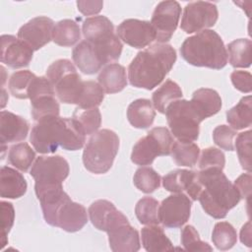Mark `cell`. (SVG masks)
<instances>
[{
    "label": "cell",
    "instance_id": "obj_1",
    "mask_svg": "<svg viewBox=\"0 0 252 252\" xmlns=\"http://www.w3.org/2000/svg\"><path fill=\"white\" fill-rule=\"evenodd\" d=\"M86 134L76 119L47 116L36 121L32 129L30 141L39 154H53L58 147L66 151L83 148Z\"/></svg>",
    "mask_w": 252,
    "mask_h": 252
},
{
    "label": "cell",
    "instance_id": "obj_2",
    "mask_svg": "<svg viewBox=\"0 0 252 252\" xmlns=\"http://www.w3.org/2000/svg\"><path fill=\"white\" fill-rule=\"evenodd\" d=\"M175 61L176 51L170 44H153L138 52L129 64V82L133 87L153 90L163 81Z\"/></svg>",
    "mask_w": 252,
    "mask_h": 252
},
{
    "label": "cell",
    "instance_id": "obj_3",
    "mask_svg": "<svg viewBox=\"0 0 252 252\" xmlns=\"http://www.w3.org/2000/svg\"><path fill=\"white\" fill-rule=\"evenodd\" d=\"M202 186L198 200L203 210L215 219H223L234 208L241 197L236 187L227 179L220 169L196 171Z\"/></svg>",
    "mask_w": 252,
    "mask_h": 252
},
{
    "label": "cell",
    "instance_id": "obj_4",
    "mask_svg": "<svg viewBox=\"0 0 252 252\" xmlns=\"http://www.w3.org/2000/svg\"><path fill=\"white\" fill-rule=\"evenodd\" d=\"M182 58L197 67L222 69L227 63V51L215 31L204 30L185 38L180 47Z\"/></svg>",
    "mask_w": 252,
    "mask_h": 252
},
{
    "label": "cell",
    "instance_id": "obj_5",
    "mask_svg": "<svg viewBox=\"0 0 252 252\" xmlns=\"http://www.w3.org/2000/svg\"><path fill=\"white\" fill-rule=\"evenodd\" d=\"M83 34L89 41L103 64L119 59L122 52V43L114 33L112 22L105 16H94L87 18L83 23Z\"/></svg>",
    "mask_w": 252,
    "mask_h": 252
},
{
    "label": "cell",
    "instance_id": "obj_6",
    "mask_svg": "<svg viewBox=\"0 0 252 252\" xmlns=\"http://www.w3.org/2000/svg\"><path fill=\"white\" fill-rule=\"evenodd\" d=\"M119 149L117 134L109 129L96 131L88 141L83 152V163L87 170L94 174L107 172Z\"/></svg>",
    "mask_w": 252,
    "mask_h": 252
},
{
    "label": "cell",
    "instance_id": "obj_7",
    "mask_svg": "<svg viewBox=\"0 0 252 252\" xmlns=\"http://www.w3.org/2000/svg\"><path fill=\"white\" fill-rule=\"evenodd\" d=\"M46 78L52 84L59 100L67 104H77L84 90V81L68 59L54 61L46 70Z\"/></svg>",
    "mask_w": 252,
    "mask_h": 252
},
{
    "label": "cell",
    "instance_id": "obj_8",
    "mask_svg": "<svg viewBox=\"0 0 252 252\" xmlns=\"http://www.w3.org/2000/svg\"><path fill=\"white\" fill-rule=\"evenodd\" d=\"M165 116L171 133L179 142L190 143L198 139L203 119L190 100L172 101L165 109Z\"/></svg>",
    "mask_w": 252,
    "mask_h": 252
},
{
    "label": "cell",
    "instance_id": "obj_9",
    "mask_svg": "<svg viewBox=\"0 0 252 252\" xmlns=\"http://www.w3.org/2000/svg\"><path fill=\"white\" fill-rule=\"evenodd\" d=\"M174 140L165 127H155L133 147L131 160L138 165H150L158 156H168Z\"/></svg>",
    "mask_w": 252,
    "mask_h": 252
},
{
    "label": "cell",
    "instance_id": "obj_10",
    "mask_svg": "<svg viewBox=\"0 0 252 252\" xmlns=\"http://www.w3.org/2000/svg\"><path fill=\"white\" fill-rule=\"evenodd\" d=\"M69 163L61 156H40L33 162L31 176L34 179V190L62 186L69 175Z\"/></svg>",
    "mask_w": 252,
    "mask_h": 252
},
{
    "label": "cell",
    "instance_id": "obj_11",
    "mask_svg": "<svg viewBox=\"0 0 252 252\" xmlns=\"http://www.w3.org/2000/svg\"><path fill=\"white\" fill-rule=\"evenodd\" d=\"M32 105V116L38 121L47 116H59L60 106L55 98V91L45 77H34L29 91Z\"/></svg>",
    "mask_w": 252,
    "mask_h": 252
},
{
    "label": "cell",
    "instance_id": "obj_12",
    "mask_svg": "<svg viewBox=\"0 0 252 252\" xmlns=\"http://www.w3.org/2000/svg\"><path fill=\"white\" fill-rule=\"evenodd\" d=\"M218 18L216 4L207 1L191 2L184 8L180 28L186 33L201 32L215 26Z\"/></svg>",
    "mask_w": 252,
    "mask_h": 252
},
{
    "label": "cell",
    "instance_id": "obj_13",
    "mask_svg": "<svg viewBox=\"0 0 252 252\" xmlns=\"http://www.w3.org/2000/svg\"><path fill=\"white\" fill-rule=\"evenodd\" d=\"M180 15L181 7L177 1H161L157 5L150 22L156 32V40L162 43L171 38Z\"/></svg>",
    "mask_w": 252,
    "mask_h": 252
},
{
    "label": "cell",
    "instance_id": "obj_14",
    "mask_svg": "<svg viewBox=\"0 0 252 252\" xmlns=\"http://www.w3.org/2000/svg\"><path fill=\"white\" fill-rule=\"evenodd\" d=\"M192 201L183 193H176L162 200L158 207L159 222L168 228L182 226L190 218Z\"/></svg>",
    "mask_w": 252,
    "mask_h": 252
},
{
    "label": "cell",
    "instance_id": "obj_15",
    "mask_svg": "<svg viewBox=\"0 0 252 252\" xmlns=\"http://www.w3.org/2000/svg\"><path fill=\"white\" fill-rule=\"evenodd\" d=\"M54 22L44 16L35 17L22 26L18 32V38L32 50H38L52 39Z\"/></svg>",
    "mask_w": 252,
    "mask_h": 252
},
{
    "label": "cell",
    "instance_id": "obj_16",
    "mask_svg": "<svg viewBox=\"0 0 252 252\" xmlns=\"http://www.w3.org/2000/svg\"><path fill=\"white\" fill-rule=\"evenodd\" d=\"M117 35L123 42L135 48L146 47L156 39L151 23L138 19L124 20L117 27Z\"/></svg>",
    "mask_w": 252,
    "mask_h": 252
},
{
    "label": "cell",
    "instance_id": "obj_17",
    "mask_svg": "<svg viewBox=\"0 0 252 252\" xmlns=\"http://www.w3.org/2000/svg\"><path fill=\"white\" fill-rule=\"evenodd\" d=\"M33 50L24 41L11 34L1 36V62L10 68L29 66Z\"/></svg>",
    "mask_w": 252,
    "mask_h": 252
},
{
    "label": "cell",
    "instance_id": "obj_18",
    "mask_svg": "<svg viewBox=\"0 0 252 252\" xmlns=\"http://www.w3.org/2000/svg\"><path fill=\"white\" fill-rule=\"evenodd\" d=\"M88 222V215L85 207L75 203L69 197L57 209L52 226L62 228L67 232H76L82 229Z\"/></svg>",
    "mask_w": 252,
    "mask_h": 252
},
{
    "label": "cell",
    "instance_id": "obj_19",
    "mask_svg": "<svg viewBox=\"0 0 252 252\" xmlns=\"http://www.w3.org/2000/svg\"><path fill=\"white\" fill-rule=\"evenodd\" d=\"M89 217L93 225L107 232L114 226L128 221V219L107 200H96L89 208Z\"/></svg>",
    "mask_w": 252,
    "mask_h": 252
},
{
    "label": "cell",
    "instance_id": "obj_20",
    "mask_svg": "<svg viewBox=\"0 0 252 252\" xmlns=\"http://www.w3.org/2000/svg\"><path fill=\"white\" fill-rule=\"evenodd\" d=\"M29 133L28 121L10 111L0 113V143L5 147L9 143L20 142L27 138Z\"/></svg>",
    "mask_w": 252,
    "mask_h": 252
},
{
    "label": "cell",
    "instance_id": "obj_21",
    "mask_svg": "<svg viewBox=\"0 0 252 252\" xmlns=\"http://www.w3.org/2000/svg\"><path fill=\"white\" fill-rule=\"evenodd\" d=\"M107 234L109 247L114 252H136L141 247L139 232L129 221L116 225Z\"/></svg>",
    "mask_w": 252,
    "mask_h": 252
},
{
    "label": "cell",
    "instance_id": "obj_22",
    "mask_svg": "<svg viewBox=\"0 0 252 252\" xmlns=\"http://www.w3.org/2000/svg\"><path fill=\"white\" fill-rule=\"evenodd\" d=\"M72 58L80 71L87 75L97 73L104 65L94 46L87 40H82L74 47Z\"/></svg>",
    "mask_w": 252,
    "mask_h": 252
},
{
    "label": "cell",
    "instance_id": "obj_23",
    "mask_svg": "<svg viewBox=\"0 0 252 252\" xmlns=\"http://www.w3.org/2000/svg\"><path fill=\"white\" fill-rule=\"evenodd\" d=\"M27 181L22 173L16 169L4 165L0 171V195L1 198L18 199L27 192Z\"/></svg>",
    "mask_w": 252,
    "mask_h": 252
},
{
    "label": "cell",
    "instance_id": "obj_24",
    "mask_svg": "<svg viewBox=\"0 0 252 252\" xmlns=\"http://www.w3.org/2000/svg\"><path fill=\"white\" fill-rule=\"evenodd\" d=\"M156 111L150 99L138 98L132 101L127 108L129 123L138 129L149 128L155 120Z\"/></svg>",
    "mask_w": 252,
    "mask_h": 252
},
{
    "label": "cell",
    "instance_id": "obj_25",
    "mask_svg": "<svg viewBox=\"0 0 252 252\" xmlns=\"http://www.w3.org/2000/svg\"><path fill=\"white\" fill-rule=\"evenodd\" d=\"M190 101L203 120L217 114L221 108V98L213 89L201 88L195 91Z\"/></svg>",
    "mask_w": 252,
    "mask_h": 252
},
{
    "label": "cell",
    "instance_id": "obj_26",
    "mask_svg": "<svg viewBox=\"0 0 252 252\" xmlns=\"http://www.w3.org/2000/svg\"><path fill=\"white\" fill-rule=\"evenodd\" d=\"M97 80L106 94L119 93L127 86L126 70L118 63H110L100 70Z\"/></svg>",
    "mask_w": 252,
    "mask_h": 252
},
{
    "label": "cell",
    "instance_id": "obj_27",
    "mask_svg": "<svg viewBox=\"0 0 252 252\" xmlns=\"http://www.w3.org/2000/svg\"><path fill=\"white\" fill-rule=\"evenodd\" d=\"M141 236L143 247L149 252H162L174 249L170 239L165 235L163 229L157 224L143 227Z\"/></svg>",
    "mask_w": 252,
    "mask_h": 252
},
{
    "label": "cell",
    "instance_id": "obj_28",
    "mask_svg": "<svg viewBox=\"0 0 252 252\" xmlns=\"http://www.w3.org/2000/svg\"><path fill=\"white\" fill-rule=\"evenodd\" d=\"M226 121L235 130H242L251 126L252 98L251 95L242 97L239 102L226 111Z\"/></svg>",
    "mask_w": 252,
    "mask_h": 252
},
{
    "label": "cell",
    "instance_id": "obj_29",
    "mask_svg": "<svg viewBox=\"0 0 252 252\" xmlns=\"http://www.w3.org/2000/svg\"><path fill=\"white\" fill-rule=\"evenodd\" d=\"M81 38L79 25L69 19L61 20L55 24L52 31V40L60 46H72Z\"/></svg>",
    "mask_w": 252,
    "mask_h": 252
},
{
    "label": "cell",
    "instance_id": "obj_30",
    "mask_svg": "<svg viewBox=\"0 0 252 252\" xmlns=\"http://www.w3.org/2000/svg\"><path fill=\"white\" fill-rule=\"evenodd\" d=\"M182 97L180 87L171 80H166L157 91L154 92L152 99L154 107L160 113H165V109L172 101Z\"/></svg>",
    "mask_w": 252,
    "mask_h": 252
},
{
    "label": "cell",
    "instance_id": "obj_31",
    "mask_svg": "<svg viewBox=\"0 0 252 252\" xmlns=\"http://www.w3.org/2000/svg\"><path fill=\"white\" fill-rule=\"evenodd\" d=\"M252 42L248 38H238L227 45L229 63L234 68H248L251 65Z\"/></svg>",
    "mask_w": 252,
    "mask_h": 252
},
{
    "label": "cell",
    "instance_id": "obj_32",
    "mask_svg": "<svg viewBox=\"0 0 252 252\" xmlns=\"http://www.w3.org/2000/svg\"><path fill=\"white\" fill-rule=\"evenodd\" d=\"M196 171L187 169H175L162 177V186L172 193H182L190 188L195 179Z\"/></svg>",
    "mask_w": 252,
    "mask_h": 252
},
{
    "label": "cell",
    "instance_id": "obj_33",
    "mask_svg": "<svg viewBox=\"0 0 252 252\" xmlns=\"http://www.w3.org/2000/svg\"><path fill=\"white\" fill-rule=\"evenodd\" d=\"M199 155L200 149L193 142H174L171 148V156L177 165L192 167L197 163Z\"/></svg>",
    "mask_w": 252,
    "mask_h": 252
},
{
    "label": "cell",
    "instance_id": "obj_34",
    "mask_svg": "<svg viewBox=\"0 0 252 252\" xmlns=\"http://www.w3.org/2000/svg\"><path fill=\"white\" fill-rule=\"evenodd\" d=\"M212 241L219 250H228L236 244V230L228 221L217 222L213 229Z\"/></svg>",
    "mask_w": 252,
    "mask_h": 252
},
{
    "label": "cell",
    "instance_id": "obj_35",
    "mask_svg": "<svg viewBox=\"0 0 252 252\" xmlns=\"http://www.w3.org/2000/svg\"><path fill=\"white\" fill-rule=\"evenodd\" d=\"M34 158V151L27 143L13 145L8 153L9 163L24 172L30 168Z\"/></svg>",
    "mask_w": 252,
    "mask_h": 252
},
{
    "label": "cell",
    "instance_id": "obj_36",
    "mask_svg": "<svg viewBox=\"0 0 252 252\" xmlns=\"http://www.w3.org/2000/svg\"><path fill=\"white\" fill-rule=\"evenodd\" d=\"M158 202L153 197H144L138 201L135 207V214L142 224H158Z\"/></svg>",
    "mask_w": 252,
    "mask_h": 252
},
{
    "label": "cell",
    "instance_id": "obj_37",
    "mask_svg": "<svg viewBox=\"0 0 252 252\" xmlns=\"http://www.w3.org/2000/svg\"><path fill=\"white\" fill-rule=\"evenodd\" d=\"M133 182L140 191L150 194L159 188L160 176L151 166H143L136 170L133 176Z\"/></svg>",
    "mask_w": 252,
    "mask_h": 252
},
{
    "label": "cell",
    "instance_id": "obj_38",
    "mask_svg": "<svg viewBox=\"0 0 252 252\" xmlns=\"http://www.w3.org/2000/svg\"><path fill=\"white\" fill-rule=\"evenodd\" d=\"M103 98L104 91L98 83L94 81H84V90L77 105L81 109L97 107Z\"/></svg>",
    "mask_w": 252,
    "mask_h": 252
},
{
    "label": "cell",
    "instance_id": "obj_39",
    "mask_svg": "<svg viewBox=\"0 0 252 252\" xmlns=\"http://www.w3.org/2000/svg\"><path fill=\"white\" fill-rule=\"evenodd\" d=\"M35 75L29 70L17 71L9 80V90L13 96L26 99L29 98V91Z\"/></svg>",
    "mask_w": 252,
    "mask_h": 252
},
{
    "label": "cell",
    "instance_id": "obj_40",
    "mask_svg": "<svg viewBox=\"0 0 252 252\" xmlns=\"http://www.w3.org/2000/svg\"><path fill=\"white\" fill-rule=\"evenodd\" d=\"M73 118L80 124L86 135L94 134L101 124V115L97 107L89 109L77 107L73 113Z\"/></svg>",
    "mask_w": 252,
    "mask_h": 252
},
{
    "label": "cell",
    "instance_id": "obj_41",
    "mask_svg": "<svg viewBox=\"0 0 252 252\" xmlns=\"http://www.w3.org/2000/svg\"><path fill=\"white\" fill-rule=\"evenodd\" d=\"M251 130L239 133L235 140V149L241 167L251 171Z\"/></svg>",
    "mask_w": 252,
    "mask_h": 252
},
{
    "label": "cell",
    "instance_id": "obj_42",
    "mask_svg": "<svg viewBox=\"0 0 252 252\" xmlns=\"http://www.w3.org/2000/svg\"><path fill=\"white\" fill-rule=\"evenodd\" d=\"M225 164V157L224 154L217 149V148H207L202 151L200 161H199V169H220L222 170Z\"/></svg>",
    "mask_w": 252,
    "mask_h": 252
},
{
    "label": "cell",
    "instance_id": "obj_43",
    "mask_svg": "<svg viewBox=\"0 0 252 252\" xmlns=\"http://www.w3.org/2000/svg\"><path fill=\"white\" fill-rule=\"evenodd\" d=\"M181 243L184 249L187 251H212L211 247L207 242L200 239L198 231L192 225H186L181 231Z\"/></svg>",
    "mask_w": 252,
    "mask_h": 252
},
{
    "label": "cell",
    "instance_id": "obj_44",
    "mask_svg": "<svg viewBox=\"0 0 252 252\" xmlns=\"http://www.w3.org/2000/svg\"><path fill=\"white\" fill-rule=\"evenodd\" d=\"M236 131L226 125H219L213 131V140L217 146L225 151H233V139Z\"/></svg>",
    "mask_w": 252,
    "mask_h": 252
},
{
    "label": "cell",
    "instance_id": "obj_45",
    "mask_svg": "<svg viewBox=\"0 0 252 252\" xmlns=\"http://www.w3.org/2000/svg\"><path fill=\"white\" fill-rule=\"evenodd\" d=\"M1 212H2V225H1V247L3 248L8 243L7 235L11 230L14 219L15 211L11 203L1 201Z\"/></svg>",
    "mask_w": 252,
    "mask_h": 252
},
{
    "label": "cell",
    "instance_id": "obj_46",
    "mask_svg": "<svg viewBox=\"0 0 252 252\" xmlns=\"http://www.w3.org/2000/svg\"><path fill=\"white\" fill-rule=\"evenodd\" d=\"M231 83L234 88L242 93H250L251 92V80L252 76L247 71H233L230 75Z\"/></svg>",
    "mask_w": 252,
    "mask_h": 252
},
{
    "label": "cell",
    "instance_id": "obj_47",
    "mask_svg": "<svg viewBox=\"0 0 252 252\" xmlns=\"http://www.w3.org/2000/svg\"><path fill=\"white\" fill-rule=\"evenodd\" d=\"M78 10L85 16L95 15L99 13L103 7L102 1H77Z\"/></svg>",
    "mask_w": 252,
    "mask_h": 252
},
{
    "label": "cell",
    "instance_id": "obj_48",
    "mask_svg": "<svg viewBox=\"0 0 252 252\" xmlns=\"http://www.w3.org/2000/svg\"><path fill=\"white\" fill-rule=\"evenodd\" d=\"M240 194L241 198L248 199L251 193V175L250 173L241 174L233 184Z\"/></svg>",
    "mask_w": 252,
    "mask_h": 252
},
{
    "label": "cell",
    "instance_id": "obj_49",
    "mask_svg": "<svg viewBox=\"0 0 252 252\" xmlns=\"http://www.w3.org/2000/svg\"><path fill=\"white\" fill-rule=\"evenodd\" d=\"M240 240L243 244L251 247V222H246L240 231Z\"/></svg>",
    "mask_w": 252,
    "mask_h": 252
}]
</instances>
